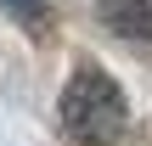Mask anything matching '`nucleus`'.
<instances>
[{
	"label": "nucleus",
	"mask_w": 152,
	"mask_h": 146,
	"mask_svg": "<svg viewBox=\"0 0 152 146\" xmlns=\"http://www.w3.org/2000/svg\"><path fill=\"white\" fill-rule=\"evenodd\" d=\"M62 129L73 135V146H118L130 129V101L118 79L102 73L96 62H79L62 90Z\"/></svg>",
	"instance_id": "obj_1"
},
{
	"label": "nucleus",
	"mask_w": 152,
	"mask_h": 146,
	"mask_svg": "<svg viewBox=\"0 0 152 146\" xmlns=\"http://www.w3.org/2000/svg\"><path fill=\"white\" fill-rule=\"evenodd\" d=\"M96 17L124 39H141V45L152 39V0H102Z\"/></svg>",
	"instance_id": "obj_2"
},
{
	"label": "nucleus",
	"mask_w": 152,
	"mask_h": 146,
	"mask_svg": "<svg viewBox=\"0 0 152 146\" xmlns=\"http://www.w3.org/2000/svg\"><path fill=\"white\" fill-rule=\"evenodd\" d=\"M0 6H6L17 23H45V6H51V0H0Z\"/></svg>",
	"instance_id": "obj_3"
}]
</instances>
